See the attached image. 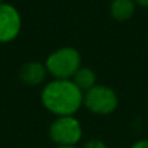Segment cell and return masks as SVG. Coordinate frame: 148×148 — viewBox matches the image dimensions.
<instances>
[{
  "label": "cell",
  "mask_w": 148,
  "mask_h": 148,
  "mask_svg": "<svg viewBox=\"0 0 148 148\" xmlns=\"http://www.w3.org/2000/svg\"><path fill=\"white\" fill-rule=\"evenodd\" d=\"M55 148H79L78 146H55Z\"/></svg>",
  "instance_id": "12"
},
{
  "label": "cell",
  "mask_w": 148,
  "mask_h": 148,
  "mask_svg": "<svg viewBox=\"0 0 148 148\" xmlns=\"http://www.w3.org/2000/svg\"><path fill=\"white\" fill-rule=\"evenodd\" d=\"M83 105L96 116H109L117 109L118 96L110 87L95 84L83 94Z\"/></svg>",
  "instance_id": "4"
},
{
  "label": "cell",
  "mask_w": 148,
  "mask_h": 148,
  "mask_svg": "<svg viewBox=\"0 0 148 148\" xmlns=\"http://www.w3.org/2000/svg\"><path fill=\"white\" fill-rule=\"evenodd\" d=\"M48 136L55 146H77L83 138V129L75 116H62L51 122Z\"/></svg>",
  "instance_id": "2"
},
{
  "label": "cell",
  "mask_w": 148,
  "mask_h": 148,
  "mask_svg": "<svg viewBox=\"0 0 148 148\" xmlns=\"http://www.w3.org/2000/svg\"><path fill=\"white\" fill-rule=\"evenodd\" d=\"M136 1L140 5H143V7H148V0H136Z\"/></svg>",
  "instance_id": "11"
},
{
  "label": "cell",
  "mask_w": 148,
  "mask_h": 148,
  "mask_svg": "<svg viewBox=\"0 0 148 148\" xmlns=\"http://www.w3.org/2000/svg\"><path fill=\"white\" fill-rule=\"evenodd\" d=\"M130 148H148V139H139L134 142Z\"/></svg>",
  "instance_id": "10"
},
{
  "label": "cell",
  "mask_w": 148,
  "mask_h": 148,
  "mask_svg": "<svg viewBox=\"0 0 148 148\" xmlns=\"http://www.w3.org/2000/svg\"><path fill=\"white\" fill-rule=\"evenodd\" d=\"M82 148H108V146L104 140H101V139L92 138V139H88L87 142H84V144Z\"/></svg>",
  "instance_id": "9"
},
{
  "label": "cell",
  "mask_w": 148,
  "mask_h": 148,
  "mask_svg": "<svg viewBox=\"0 0 148 148\" xmlns=\"http://www.w3.org/2000/svg\"><path fill=\"white\" fill-rule=\"evenodd\" d=\"M21 30V17L14 7L0 4V43L12 42Z\"/></svg>",
  "instance_id": "5"
},
{
  "label": "cell",
  "mask_w": 148,
  "mask_h": 148,
  "mask_svg": "<svg viewBox=\"0 0 148 148\" xmlns=\"http://www.w3.org/2000/svg\"><path fill=\"white\" fill-rule=\"evenodd\" d=\"M135 12V4L133 0H113L110 5L112 17L117 21H127Z\"/></svg>",
  "instance_id": "7"
},
{
  "label": "cell",
  "mask_w": 148,
  "mask_h": 148,
  "mask_svg": "<svg viewBox=\"0 0 148 148\" xmlns=\"http://www.w3.org/2000/svg\"><path fill=\"white\" fill-rule=\"evenodd\" d=\"M1 1H3V0H0V4H1Z\"/></svg>",
  "instance_id": "13"
},
{
  "label": "cell",
  "mask_w": 148,
  "mask_h": 148,
  "mask_svg": "<svg viewBox=\"0 0 148 148\" xmlns=\"http://www.w3.org/2000/svg\"><path fill=\"white\" fill-rule=\"evenodd\" d=\"M46 65H42L40 62L36 61H31L21 68L20 78L23 83L29 84V86H38L46 79Z\"/></svg>",
  "instance_id": "6"
},
{
  "label": "cell",
  "mask_w": 148,
  "mask_h": 148,
  "mask_svg": "<svg viewBox=\"0 0 148 148\" xmlns=\"http://www.w3.org/2000/svg\"><path fill=\"white\" fill-rule=\"evenodd\" d=\"M42 104L56 117L74 116L83 105V92L72 79H55L42 90Z\"/></svg>",
  "instance_id": "1"
},
{
  "label": "cell",
  "mask_w": 148,
  "mask_h": 148,
  "mask_svg": "<svg viewBox=\"0 0 148 148\" xmlns=\"http://www.w3.org/2000/svg\"><path fill=\"white\" fill-rule=\"evenodd\" d=\"M72 81L84 94L86 91H88L90 88H92L96 84V74L90 68H79L77 70V73L74 74Z\"/></svg>",
  "instance_id": "8"
},
{
  "label": "cell",
  "mask_w": 148,
  "mask_h": 148,
  "mask_svg": "<svg viewBox=\"0 0 148 148\" xmlns=\"http://www.w3.org/2000/svg\"><path fill=\"white\" fill-rule=\"evenodd\" d=\"M81 68V56L78 51L70 47H64L48 56L46 69L56 79H70Z\"/></svg>",
  "instance_id": "3"
}]
</instances>
